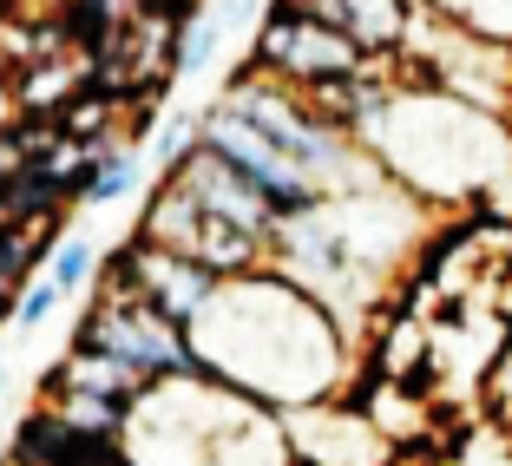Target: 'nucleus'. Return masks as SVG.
<instances>
[{
	"label": "nucleus",
	"instance_id": "obj_1",
	"mask_svg": "<svg viewBox=\"0 0 512 466\" xmlns=\"http://www.w3.org/2000/svg\"><path fill=\"white\" fill-rule=\"evenodd\" d=\"M79 342H99V348H112V355H125L145 381L197 375V348L184 342V322H171L165 309L145 302V296H119V289H112V296L92 309Z\"/></svg>",
	"mask_w": 512,
	"mask_h": 466
},
{
	"label": "nucleus",
	"instance_id": "obj_2",
	"mask_svg": "<svg viewBox=\"0 0 512 466\" xmlns=\"http://www.w3.org/2000/svg\"><path fill=\"white\" fill-rule=\"evenodd\" d=\"M197 145L217 151V158H224V165L237 171V178H243V184H250V191L276 211V224H283V217H302L309 204H322V184L309 178V171H296L283 151H270V145H263V138H256L230 106L197 112Z\"/></svg>",
	"mask_w": 512,
	"mask_h": 466
},
{
	"label": "nucleus",
	"instance_id": "obj_3",
	"mask_svg": "<svg viewBox=\"0 0 512 466\" xmlns=\"http://www.w3.org/2000/svg\"><path fill=\"white\" fill-rule=\"evenodd\" d=\"M256 66L276 79H296V86H316V79H348V73H368L362 66V46L348 40L342 27H329L322 14H302V7H276L263 40H256Z\"/></svg>",
	"mask_w": 512,
	"mask_h": 466
},
{
	"label": "nucleus",
	"instance_id": "obj_4",
	"mask_svg": "<svg viewBox=\"0 0 512 466\" xmlns=\"http://www.w3.org/2000/svg\"><path fill=\"white\" fill-rule=\"evenodd\" d=\"M132 191H138V151H112V158L92 165V184L79 191V204L106 211V204H119V197H132Z\"/></svg>",
	"mask_w": 512,
	"mask_h": 466
},
{
	"label": "nucleus",
	"instance_id": "obj_5",
	"mask_svg": "<svg viewBox=\"0 0 512 466\" xmlns=\"http://www.w3.org/2000/svg\"><path fill=\"white\" fill-rule=\"evenodd\" d=\"M224 33H230L224 14H197L191 33H184V46H178V73H204V60L224 46Z\"/></svg>",
	"mask_w": 512,
	"mask_h": 466
},
{
	"label": "nucleus",
	"instance_id": "obj_6",
	"mask_svg": "<svg viewBox=\"0 0 512 466\" xmlns=\"http://www.w3.org/2000/svg\"><path fill=\"white\" fill-rule=\"evenodd\" d=\"M46 276H53V283H60L66 296H73V289H79V283L92 276V243H86V237H66L60 250L46 256Z\"/></svg>",
	"mask_w": 512,
	"mask_h": 466
},
{
	"label": "nucleus",
	"instance_id": "obj_7",
	"mask_svg": "<svg viewBox=\"0 0 512 466\" xmlns=\"http://www.w3.org/2000/svg\"><path fill=\"white\" fill-rule=\"evenodd\" d=\"M60 302H66V289L53 283V276H40V283H33L27 296L14 302V329H20V335H27V329H40V322L53 316V309H60Z\"/></svg>",
	"mask_w": 512,
	"mask_h": 466
},
{
	"label": "nucleus",
	"instance_id": "obj_8",
	"mask_svg": "<svg viewBox=\"0 0 512 466\" xmlns=\"http://www.w3.org/2000/svg\"><path fill=\"white\" fill-rule=\"evenodd\" d=\"M191 151H197V119H171L165 132L151 138V158H158V165H184Z\"/></svg>",
	"mask_w": 512,
	"mask_h": 466
}]
</instances>
